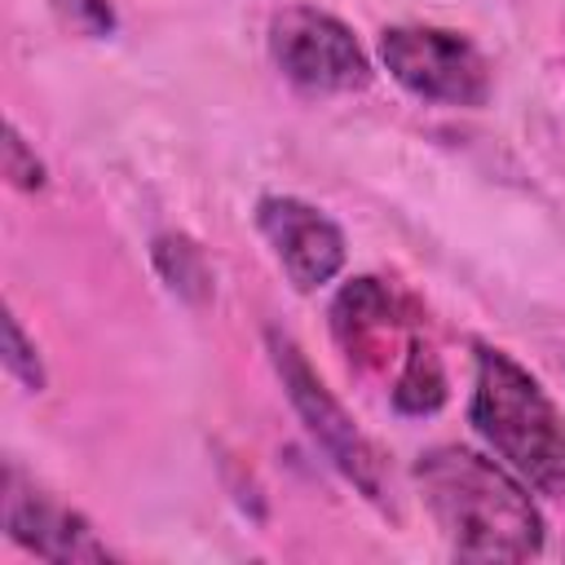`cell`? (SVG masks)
Instances as JSON below:
<instances>
[{
	"label": "cell",
	"instance_id": "obj_1",
	"mask_svg": "<svg viewBox=\"0 0 565 565\" xmlns=\"http://www.w3.org/2000/svg\"><path fill=\"white\" fill-rule=\"evenodd\" d=\"M411 477L455 556L530 561L543 552V512L503 459L468 446H428L415 455Z\"/></svg>",
	"mask_w": 565,
	"mask_h": 565
},
{
	"label": "cell",
	"instance_id": "obj_2",
	"mask_svg": "<svg viewBox=\"0 0 565 565\" xmlns=\"http://www.w3.org/2000/svg\"><path fill=\"white\" fill-rule=\"evenodd\" d=\"M468 419L530 490L565 499V415L547 388L503 349L477 344Z\"/></svg>",
	"mask_w": 565,
	"mask_h": 565
},
{
	"label": "cell",
	"instance_id": "obj_3",
	"mask_svg": "<svg viewBox=\"0 0 565 565\" xmlns=\"http://www.w3.org/2000/svg\"><path fill=\"white\" fill-rule=\"evenodd\" d=\"M265 349H269V362H274V371H278V380H282V393H287L291 411L300 415L305 433L313 437V446L331 459V468H335L349 486H358L362 499H371L375 508L388 512V508H393V477H388V463H384V455L375 450V441H371V437L353 424V415L331 397V388L318 380V371L309 366L305 349H300L287 331L269 327V331H265Z\"/></svg>",
	"mask_w": 565,
	"mask_h": 565
},
{
	"label": "cell",
	"instance_id": "obj_4",
	"mask_svg": "<svg viewBox=\"0 0 565 565\" xmlns=\"http://www.w3.org/2000/svg\"><path fill=\"white\" fill-rule=\"evenodd\" d=\"M380 62L411 97L433 106H481L490 97V62L463 31L424 22L384 26Z\"/></svg>",
	"mask_w": 565,
	"mask_h": 565
},
{
	"label": "cell",
	"instance_id": "obj_5",
	"mask_svg": "<svg viewBox=\"0 0 565 565\" xmlns=\"http://www.w3.org/2000/svg\"><path fill=\"white\" fill-rule=\"evenodd\" d=\"M269 57L300 93H362L371 84V57L353 31L313 4H287L269 18Z\"/></svg>",
	"mask_w": 565,
	"mask_h": 565
},
{
	"label": "cell",
	"instance_id": "obj_6",
	"mask_svg": "<svg viewBox=\"0 0 565 565\" xmlns=\"http://www.w3.org/2000/svg\"><path fill=\"white\" fill-rule=\"evenodd\" d=\"M256 225L296 291H318L344 269V234L313 203L291 194H265L256 203Z\"/></svg>",
	"mask_w": 565,
	"mask_h": 565
},
{
	"label": "cell",
	"instance_id": "obj_7",
	"mask_svg": "<svg viewBox=\"0 0 565 565\" xmlns=\"http://www.w3.org/2000/svg\"><path fill=\"white\" fill-rule=\"evenodd\" d=\"M4 534L44 556V561H110L115 552L97 539V530L53 494L22 486L18 472H4Z\"/></svg>",
	"mask_w": 565,
	"mask_h": 565
},
{
	"label": "cell",
	"instance_id": "obj_8",
	"mask_svg": "<svg viewBox=\"0 0 565 565\" xmlns=\"http://www.w3.org/2000/svg\"><path fill=\"white\" fill-rule=\"evenodd\" d=\"M393 313L397 300L380 278H353L331 305V331L349 358H362L375 344V335L393 327Z\"/></svg>",
	"mask_w": 565,
	"mask_h": 565
},
{
	"label": "cell",
	"instance_id": "obj_9",
	"mask_svg": "<svg viewBox=\"0 0 565 565\" xmlns=\"http://www.w3.org/2000/svg\"><path fill=\"white\" fill-rule=\"evenodd\" d=\"M150 256H154L159 278H163L181 300L203 305V300L212 296V265H207V256L199 252L194 238H185V234H159V238L150 243Z\"/></svg>",
	"mask_w": 565,
	"mask_h": 565
},
{
	"label": "cell",
	"instance_id": "obj_10",
	"mask_svg": "<svg viewBox=\"0 0 565 565\" xmlns=\"http://www.w3.org/2000/svg\"><path fill=\"white\" fill-rule=\"evenodd\" d=\"M441 402H446V371L428 344L411 340L406 362L393 384V406L406 415H433V411H441Z\"/></svg>",
	"mask_w": 565,
	"mask_h": 565
},
{
	"label": "cell",
	"instance_id": "obj_11",
	"mask_svg": "<svg viewBox=\"0 0 565 565\" xmlns=\"http://www.w3.org/2000/svg\"><path fill=\"white\" fill-rule=\"evenodd\" d=\"M4 371L26 388V393H40L44 388V362L35 353V344L26 340L22 322L13 313H4Z\"/></svg>",
	"mask_w": 565,
	"mask_h": 565
},
{
	"label": "cell",
	"instance_id": "obj_12",
	"mask_svg": "<svg viewBox=\"0 0 565 565\" xmlns=\"http://www.w3.org/2000/svg\"><path fill=\"white\" fill-rule=\"evenodd\" d=\"M4 177L18 185V190H40L44 185V163L35 159V150L22 141V132L9 124L4 132Z\"/></svg>",
	"mask_w": 565,
	"mask_h": 565
},
{
	"label": "cell",
	"instance_id": "obj_13",
	"mask_svg": "<svg viewBox=\"0 0 565 565\" xmlns=\"http://www.w3.org/2000/svg\"><path fill=\"white\" fill-rule=\"evenodd\" d=\"M53 4L84 35H110L115 31V9L106 0H53Z\"/></svg>",
	"mask_w": 565,
	"mask_h": 565
}]
</instances>
